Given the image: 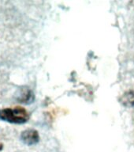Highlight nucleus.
I'll use <instances>...</instances> for the list:
<instances>
[{
    "label": "nucleus",
    "mask_w": 134,
    "mask_h": 152,
    "mask_svg": "<svg viewBox=\"0 0 134 152\" xmlns=\"http://www.w3.org/2000/svg\"><path fill=\"white\" fill-rule=\"evenodd\" d=\"M30 118V115L25 108L21 106L8 107L0 109V120L15 124H22Z\"/></svg>",
    "instance_id": "nucleus-1"
},
{
    "label": "nucleus",
    "mask_w": 134,
    "mask_h": 152,
    "mask_svg": "<svg viewBox=\"0 0 134 152\" xmlns=\"http://www.w3.org/2000/svg\"><path fill=\"white\" fill-rule=\"evenodd\" d=\"M21 140L28 146L37 144L40 141V135L35 129H26L21 133Z\"/></svg>",
    "instance_id": "nucleus-2"
},
{
    "label": "nucleus",
    "mask_w": 134,
    "mask_h": 152,
    "mask_svg": "<svg viewBox=\"0 0 134 152\" xmlns=\"http://www.w3.org/2000/svg\"><path fill=\"white\" fill-rule=\"evenodd\" d=\"M122 103L125 106H134V93L128 92L125 94L123 95V97H122Z\"/></svg>",
    "instance_id": "nucleus-3"
},
{
    "label": "nucleus",
    "mask_w": 134,
    "mask_h": 152,
    "mask_svg": "<svg viewBox=\"0 0 134 152\" xmlns=\"http://www.w3.org/2000/svg\"><path fill=\"white\" fill-rule=\"evenodd\" d=\"M34 100V94L31 90H25L23 93V94L20 96L19 101L22 103H25V104H28L30 102H33Z\"/></svg>",
    "instance_id": "nucleus-4"
},
{
    "label": "nucleus",
    "mask_w": 134,
    "mask_h": 152,
    "mask_svg": "<svg viewBox=\"0 0 134 152\" xmlns=\"http://www.w3.org/2000/svg\"><path fill=\"white\" fill-rule=\"evenodd\" d=\"M3 147H4V145L0 142V151H2V149H3Z\"/></svg>",
    "instance_id": "nucleus-5"
}]
</instances>
